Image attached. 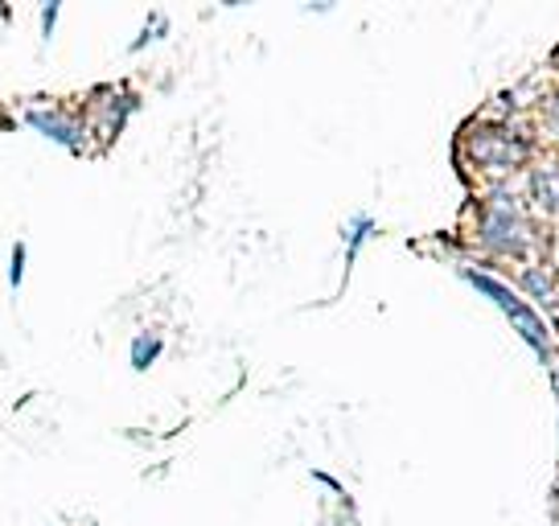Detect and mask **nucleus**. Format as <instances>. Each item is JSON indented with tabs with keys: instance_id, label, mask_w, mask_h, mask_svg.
<instances>
[{
	"instance_id": "nucleus-11",
	"label": "nucleus",
	"mask_w": 559,
	"mask_h": 526,
	"mask_svg": "<svg viewBox=\"0 0 559 526\" xmlns=\"http://www.w3.org/2000/svg\"><path fill=\"white\" fill-rule=\"evenodd\" d=\"M169 37V17L165 13H148V21L140 25V34L128 41V53H144L153 41H165Z\"/></svg>"
},
{
	"instance_id": "nucleus-6",
	"label": "nucleus",
	"mask_w": 559,
	"mask_h": 526,
	"mask_svg": "<svg viewBox=\"0 0 559 526\" xmlns=\"http://www.w3.org/2000/svg\"><path fill=\"white\" fill-rule=\"evenodd\" d=\"M523 198L531 211H539L543 218H559V160L539 157L526 169Z\"/></svg>"
},
{
	"instance_id": "nucleus-1",
	"label": "nucleus",
	"mask_w": 559,
	"mask_h": 526,
	"mask_svg": "<svg viewBox=\"0 0 559 526\" xmlns=\"http://www.w3.org/2000/svg\"><path fill=\"white\" fill-rule=\"evenodd\" d=\"M473 235L486 255L510 263H535V223H531V206L526 198L510 181H498L481 193V206H477V223Z\"/></svg>"
},
{
	"instance_id": "nucleus-15",
	"label": "nucleus",
	"mask_w": 559,
	"mask_h": 526,
	"mask_svg": "<svg viewBox=\"0 0 559 526\" xmlns=\"http://www.w3.org/2000/svg\"><path fill=\"white\" fill-rule=\"evenodd\" d=\"M305 13H317V17H321V13H333V4H305Z\"/></svg>"
},
{
	"instance_id": "nucleus-5",
	"label": "nucleus",
	"mask_w": 559,
	"mask_h": 526,
	"mask_svg": "<svg viewBox=\"0 0 559 526\" xmlns=\"http://www.w3.org/2000/svg\"><path fill=\"white\" fill-rule=\"evenodd\" d=\"M21 120H25V128H34L37 136H46L50 144L67 148V153H74V157L95 153L87 120H83V116H74V111H67V107H29Z\"/></svg>"
},
{
	"instance_id": "nucleus-17",
	"label": "nucleus",
	"mask_w": 559,
	"mask_h": 526,
	"mask_svg": "<svg viewBox=\"0 0 559 526\" xmlns=\"http://www.w3.org/2000/svg\"><path fill=\"white\" fill-rule=\"evenodd\" d=\"M556 67H559V50H556Z\"/></svg>"
},
{
	"instance_id": "nucleus-14",
	"label": "nucleus",
	"mask_w": 559,
	"mask_h": 526,
	"mask_svg": "<svg viewBox=\"0 0 559 526\" xmlns=\"http://www.w3.org/2000/svg\"><path fill=\"white\" fill-rule=\"evenodd\" d=\"M313 481H321V486H330L333 493H342V481H337V477H330V474H321V469L313 474Z\"/></svg>"
},
{
	"instance_id": "nucleus-2",
	"label": "nucleus",
	"mask_w": 559,
	"mask_h": 526,
	"mask_svg": "<svg viewBox=\"0 0 559 526\" xmlns=\"http://www.w3.org/2000/svg\"><path fill=\"white\" fill-rule=\"evenodd\" d=\"M461 165H469L473 174L489 177L498 186L519 169L535 165V144L510 120H486L481 116L461 132Z\"/></svg>"
},
{
	"instance_id": "nucleus-12",
	"label": "nucleus",
	"mask_w": 559,
	"mask_h": 526,
	"mask_svg": "<svg viewBox=\"0 0 559 526\" xmlns=\"http://www.w3.org/2000/svg\"><path fill=\"white\" fill-rule=\"evenodd\" d=\"M25 267H29V247L17 239L13 251H9V288H13V292L25 288Z\"/></svg>"
},
{
	"instance_id": "nucleus-13",
	"label": "nucleus",
	"mask_w": 559,
	"mask_h": 526,
	"mask_svg": "<svg viewBox=\"0 0 559 526\" xmlns=\"http://www.w3.org/2000/svg\"><path fill=\"white\" fill-rule=\"evenodd\" d=\"M37 17H41V41H53V25H58V17H62V4H41L37 9Z\"/></svg>"
},
{
	"instance_id": "nucleus-16",
	"label": "nucleus",
	"mask_w": 559,
	"mask_h": 526,
	"mask_svg": "<svg viewBox=\"0 0 559 526\" xmlns=\"http://www.w3.org/2000/svg\"><path fill=\"white\" fill-rule=\"evenodd\" d=\"M0 21H9V4H0Z\"/></svg>"
},
{
	"instance_id": "nucleus-4",
	"label": "nucleus",
	"mask_w": 559,
	"mask_h": 526,
	"mask_svg": "<svg viewBox=\"0 0 559 526\" xmlns=\"http://www.w3.org/2000/svg\"><path fill=\"white\" fill-rule=\"evenodd\" d=\"M136 107H140V95L132 87L91 91L83 120H87V132H91V141H95V148H107V144L116 141V136L123 132V123L132 120Z\"/></svg>"
},
{
	"instance_id": "nucleus-7",
	"label": "nucleus",
	"mask_w": 559,
	"mask_h": 526,
	"mask_svg": "<svg viewBox=\"0 0 559 526\" xmlns=\"http://www.w3.org/2000/svg\"><path fill=\"white\" fill-rule=\"evenodd\" d=\"M514 284H519V297L523 300H531L535 309H547L551 300H556V292H559V276H556V267L551 263H523L519 272H514Z\"/></svg>"
},
{
	"instance_id": "nucleus-10",
	"label": "nucleus",
	"mask_w": 559,
	"mask_h": 526,
	"mask_svg": "<svg viewBox=\"0 0 559 526\" xmlns=\"http://www.w3.org/2000/svg\"><path fill=\"white\" fill-rule=\"evenodd\" d=\"M535 120H539L543 136L559 148V83L556 87H547L539 95V104H535Z\"/></svg>"
},
{
	"instance_id": "nucleus-3",
	"label": "nucleus",
	"mask_w": 559,
	"mask_h": 526,
	"mask_svg": "<svg viewBox=\"0 0 559 526\" xmlns=\"http://www.w3.org/2000/svg\"><path fill=\"white\" fill-rule=\"evenodd\" d=\"M456 272H461V280L469 284L477 297L489 300L498 313L507 316V325L531 346V354L539 358L543 367L556 370V334H551V325L543 321L539 309H535L531 300L519 297V288H510L498 272H486V267H456Z\"/></svg>"
},
{
	"instance_id": "nucleus-8",
	"label": "nucleus",
	"mask_w": 559,
	"mask_h": 526,
	"mask_svg": "<svg viewBox=\"0 0 559 526\" xmlns=\"http://www.w3.org/2000/svg\"><path fill=\"white\" fill-rule=\"evenodd\" d=\"M374 235H379V223H374L367 211L346 218V227H342V243H346V272H354V263H358V255H362V247H367Z\"/></svg>"
},
{
	"instance_id": "nucleus-9",
	"label": "nucleus",
	"mask_w": 559,
	"mask_h": 526,
	"mask_svg": "<svg viewBox=\"0 0 559 526\" xmlns=\"http://www.w3.org/2000/svg\"><path fill=\"white\" fill-rule=\"evenodd\" d=\"M160 354H165V337H160L157 330H144V334L132 337V346H128V362H132L136 374H144V370L157 367Z\"/></svg>"
}]
</instances>
